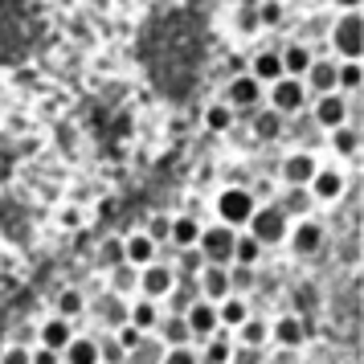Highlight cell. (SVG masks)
<instances>
[{
    "label": "cell",
    "mask_w": 364,
    "mask_h": 364,
    "mask_svg": "<svg viewBox=\"0 0 364 364\" xmlns=\"http://www.w3.org/2000/svg\"><path fill=\"white\" fill-rule=\"evenodd\" d=\"M107 274H111V295H119V299L139 295V266L119 262L115 270H107Z\"/></svg>",
    "instance_id": "obj_31"
},
{
    "label": "cell",
    "mask_w": 364,
    "mask_h": 364,
    "mask_svg": "<svg viewBox=\"0 0 364 364\" xmlns=\"http://www.w3.org/2000/svg\"><path fill=\"white\" fill-rule=\"evenodd\" d=\"M197 356H200V364H230V356H233V331L230 328H217L209 340H200Z\"/></svg>",
    "instance_id": "obj_19"
},
{
    "label": "cell",
    "mask_w": 364,
    "mask_h": 364,
    "mask_svg": "<svg viewBox=\"0 0 364 364\" xmlns=\"http://www.w3.org/2000/svg\"><path fill=\"white\" fill-rule=\"evenodd\" d=\"M250 132L258 144H279L282 135H287V119L274 111V107H258V111H250Z\"/></svg>",
    "instance_id": "obj_13"
},
{
    "label": "cell",
    "mask_w": 364,
    "mask_h": 364,
    "mask_svg": "<svg viewBox=\"0 0 364 364\" xmlns=\"http://www.w3.org/2000/svg\"><path fill=\"white\" fill-rule=\"evenodd\" d=\"M156 258H160V246L148 233H123V262L127 266H148Z\"/></svg>",
    "instance_id": "obj_18"
},
{
    "label": "cell",
    "mask_w": 364,
    "mask_h": 364,
    "mask_svg": "<svg viewBox=\"0 0 364 364\" xmlns=\"http://www.w3.org/2000/svg\"><path fill=\"white\" fill-rule=\"evenodd\" d=\"M95 262H99V270H115V266L123 262V233H111V237L102 242L99 254H95Z\"/></svg>",
    "instance_id": "obj_37"
},
{
    "label": "cell",
    "mask_w": 364,
    "mask_h": 364,
    "mask_svg": "<svg viewBox=\"0 0 364 364\" xmlns=\"http://www.w3.org/2000/svg\"><path fill=\"white\" fill-rule=\"evenodd\" d=\"M86 311V295L78 287H62L58 299H53V315H62V319H78Z\"/></svg>",
    "instance_id": "obj_33"
},
{
    "label": "cell",
    "mask_w": 364,
    "mask_h": 364,
    "mask_svg": "<svg viewBox=\"0 0 364 364\" xmlns=\"http://www.w3.org/2000/svg\"><path fill=\"white\" fill-rule=\"evenodd\" d=\"M311 46L307 41H291V46H282L279 50V62H282V74L287 78H303L307 74V66H311Z\"/></svg>",
    "instance_id": "obj_25"
},
{
    "label": "cell",
    "mask_w": 364,
    "mask_h": 364,
    "mask_svg": "<svg viewBox=\"0 0 364 364\" xmlns=\"http://www.w3.org/2000/svg\"><path fill=\"white\" fill-rule=\"evenodd\" d=\"M184 323H188V331H193V344L209 340V336L221 328V323H217V303H209V299H193L188 311H184Z\"/></svg>",
    "instance_id": "obj_12"
},
{
    "label": "cell",
    "mask_w": 364,
    "mask_h": 364,
    "mask_svg": "<svg viewBox=\"0 0 364 364\" xmlns=\"http://www.w3.org/2000/svg\"><path fill=\"white\" fill-rule=\"evenodd\" d=\"M230 364H266V352H262V348H246V344H237V340H233Z\"/></svg>",
    "instance_id": "obj_41"
},
{
    "label": "cell",
    "mask_w": 364,
    "mask_h": 364,
    "mask_svg": "<svg viewBox=\"0 0 364 364\" xmlns=\"http://www.w3.org/2000/svg\"><path fill=\"white\" fill-rule=\"evenodd\" d=\"M348 99L352 95H340V90H328V95H315L307 102V119H311L319 132H331V127H344L348 123Z\"/></svg>",
    "instance_id": "obj_7"
},
{
    "label": "cell",
    "mask_w": 364,
    "mask_h": 364,
    "mask_svg": "<svg viewBox=\"0 0 364 364\" xmlns=\"http://www.w3.org/2000/svg\"><path fill=\"white\" fill-rule=\"evenodd\" d=\"M0 364H29V348L25 344H9L0 352Z\"/></svg>",
    "instance_id": "obj_44"
},
{
    "label": "cell",
    "mask_w": 364,
    "mask_h": 364,
    "mask_svg": "<svg viewBox=\"0 0 364 364\" xmlns=\"http://www.w3.org/2000/svg\"><path fill=\"white\" fill-rule=\"evenodd\" d=\"M360 82H364L360 58H348V62L336 58V90H340V95H360Z\"/></svg>",
    "instance_id": "obj_30"
},
{
    "label": "cell",
    "mask_w": 364,
    "mask_h": 364,
    "mask_svg": "<svg viewBox=\"0 0 364 364\" xmlns=\"http://www.w3.org/2000/svg\"><path fill=\"white\" fill-rule=\"evenodd\" d=\"M233 340L246 348H266L270 344V319H262V315H250L242 328H233Z\"/></svg>",
    "instance_id": "obj_29"
},
{
    "label": "cell",
    "mask_w": 364,
    "mask_h": 364,
    "mask_svg": "<svg viewBox=\"0 0 364 364\" xmlns=\"http://www.w3.org/2000/svg\"><path fill=\"white\" fill-rule=\"evenodd\" d=\"M156 340L164 348H181V344H193V331H188V323H184V315H160V323H156V331H151Z\"/></svg>",
    "instance_id": "obj_22"
},
{
    "label": "cell",
    "mask_w": 364,
    "mask_h": 364,
    "mask_svg": "<svg viewBox=\"0 0 364 364\" xmlns=\"http://www.w3.org/2000/svg\"><path fill=\"white\" fill-rule=\"evenodd\" d=\"M29 364H62V352H53V348H29Z\"/></svg>",
    "instance_id": "obj_45"
},
{
    "label": "cell",
    "mask_w": 364,
    "mask_h": 364,
    "mask_svg": "<svg viewBox=\"0 0 364 364\" xmlns=\"http://www.w3.org/2000/svg\"><path fill=\"white\" fill-rule=\"evenodd\" d=\"M160 356H164V344L148 331V336H144V344L132 348V352L123 356V364H160Z\"/></svg>",
    "instance_id": "obj_36"
},
{
    "label": "cell",
    "mask_w": 364,
    "mask_h": 364,
    "mask_svg": "<svg viewBox=\"0 0 364 364\" xmlns=\"http://www.w3.org/2000/svg\"><path fill=\"white\" fill-rule=\"evenodd\" d=\"M151 237V242H156V246H160V242H168V217H151L148 221V230H144Z\"/></svg>",
    "instance_id": "obj_46"
},
{
    "label": "cell",
    "mask_w": 364,
    "mask_h": 364,
    "mask_svg": "<svg viewBox=\"0 0 364 364\" xmlns=\"http://www.w3.org/2000/svg\"><path fill=\"white\" fill-rule=\"evenodd\" d=\"M279 209H282L287 217H291V221H299V217H311L315 200H311V193H307V188H282Z\"/></svg>",
    "instance_id": "obj_32"
},
{
    "label": "cell",
    "mask_w": 364,
    "mask_h": 364,
    "mask_svg": "<svg viewBox=\"0 0 364 364\" xmlns=\"http://www.w3.org/2000/svg\"><path fill=\"white\" fill-rule=\"evenodd\" d=\"M262 254H266V246H258L246 230H237V242H233V262H237V266H258V262H262Z\"/></svg>",
    "instance_id": "obj_34"
},
{
    "label": "cell",
    "mask_w": 364,
    "mask_h": 364,
    "mask_svg": "<svg viewBox=\"0 0 364 364\" xmlns=\"http://www.w3.org/2000/svg\"><path fill=\"white\" fill-rule=\"evenodd\" d=\"M197 291H200V299H209V303H221L225 295H233V287H230V266L205 262V266H200V274H197Z\"/></svg>",
    "instance_id": "obj_15"
},
{
    "label": "cell",
    "mask_w": 364,
    "mask_h": 364,
    "mask_svg": "<svg viewBox=\"0 0 364 364\" xmlns=\"http://www.w3.org/2000/svg\"><path fill=\"white\" fill-rule=\"evenodd\" d=\"M200 237V221L193 213H181V217H168V246L176 250H193Z\"/></svg>",
    "instance_id": "obj_21"
},
{
    "label": "cell",
    "mask_w": 364,
    "mask_h": 364,
    "mask_svg": "<svg viewBox=\"0 0 364 364\" xmlns=\"http://www.w3.org/2000/svg\"><path fill=\"white\" fill-rule=\"evenodd\" d=\"M258 209V197L250 193L246 184H225L221 193L213 197V213L221 225H230V230H246L250 213Z\"/></svg>",
    "instance_id": "obj_1"
},
{
    "label": "cell",
    "mask_w": 364,
    "mask_h": 364,
    "mask_svg": "<svg viewBox=\"0 0 364 364\" xmlns=\"http://www.w3.org/2000/svg\"><path fill=\"white\" fill-rule=\"evenodd\" d=\"M200 266H205V254H200L197 246L181 250V270H184V274H200Z\"/></svg>",
    "instance_id": "obj_43"
},
{
    "label": "cell",
    "mask_w": 364,
    "mask_h": 364,
    "mask_svg": "<svg viewBox=\"0 0 364 364\" xmlns=\"http://www.w3.org/2000/svg\"><path fill=\"white\" fill-rule=\"evenodd\" d=\"M328 139H331V151H336L340 160H360V127H352V123L331 127Z\"/></svg>",
    "instance_id": "obj_28"
},
{
    "label": "cell",
    "mask_w": 364,
    "mask_h": 364,
    "mask_svg": "<svg viewBox=\"0 0 364 364\" xmlns=\"http://www.w3.org/2000/svg\"><path fill=\"white\" fill-rule=\"evenodd\" d=\"M111 336H115V344L123 348V356H127L132 348L144 344V336H148V331H139L135 323H119V328H111Z\"/></svg>",
    "instance_id": "obj_39"
},
{
    "label": "cell",
    "mask_w": 364,
    "mask_h": 364,
    "mask_svg": "<svg viewBox=\"0 0 364 364\" xmlns=\"http://www.w3.org/2000/svg\"><path fill=\"white\" fill-rule=\"evenodd\" d=\"M217 4H233V0H217Z\"/></svg>",
    "instance_id": "obj_48"
},
{
    "label": "cell",
    "mask_w": 364,
    "mask_h": 364,
    "mask_svg": "<svg viewBox=\"0 0 364 364\" xmlns=\"http://www.w3.org/2000/svg\"><path fill=\"white\" fill-rule=\"evenodd\" d=\"M307 102H311V95H307L303 78H287V74H282L279 82L266 86V107H274L282 119L303 115V111H307Z\"/></svg>",
    "instance_id": "obj_4"
},
{
    "label": "cell",
    "mask_w": 364,
    "mask_h": 364,
    "mask_svg": "<svg viewBox=\"0 0 364 364\" xmlns=\"http://www.w3.org/2000/svg\"><path fill=\"white\" fill-rule=\"evenodd\" d=\"M250 78H258L262 86L270 82H279L282 78V62H279V50H258L254 58H250V66H246Z\"/></svg>",
    "instance_id": "obj_26"
},
{
    "label": "cell",
    "mask_w": 364,
    "mask_h": 364,
    "mask_svg": "<svg viewBox=\"0 0 364 364\" xmlns=\"http://www.w3.org/2000/svg\"><path fill=\"white\" fill-rule=\"evenodd\" d=\"M221 102L230 107L233 115H250V111H258L266 102V86L258 78H250L246 70H237L230 82H225V90H221Z\"/></svg>",
    "instance_id": "obj_3"
},
{
    "label": "cell",
    "mask_w": 364,
    "mask_h": 364,
    "mask_svg": "<svg viewBox=\"0 0 364 364\" xmlns=\"http://www.w3.org/2000/svg\"><path fill=\"white\" fill-rule=\"evenodd\" d=\"M331 50L340 62L348 58H360L364 50V21H360V9H352V13H340L336 25H331Z\"/></svg>",
    "instance_id": "obj_5"
},
{
    "label": "cell",
    "mask_w": 364,
    "mask_h": 364,
    "mask_svg": "<svg viewBox=\"0 0 364 364\" xmlns=\"http://www.w3.org/2000/svg\"><path fill=\"white\" fill-rule=\"evenodd\" d=\"M74 340V319H62V315H50L41 328H37V344L41 348H53V352H62V348Z\"/></svg>",
    "instance_id": "obj_20"
},
{
    "label": "cell",
    "mask_w": 364,
    "mask_h": 364,
    "mask_svg": "<svg viewBox=\"0 0 364 364\" xmlns=\"http://www.w3.org/2000/svg\"><path fill=\"white\" fill-rule=\"evenodd\" d=\"M287 230H291V217L282 213L279 205H258L246 221V233L258 246H279V242H287Z\"/></svg>",
    "instance_id": "obj_2"
},
{
    "label": "cell",
    "mask_w": 364,
    "mask_h": 364,
    "mask_svg": "<svg viewBox=\"0 0 364 364\" xmlns=\"http://www.w3.org/2000/svg\"><path fill=\"white\" fill-rule=\"evenodd\" d=\"M303 86H307L311 99L336 90V62H331V58H311V66H307V74H303Z\"/></svg>",
    "instance_id": "obj_17"
},
{
    "label": "cell",
    "mask_w": 364,
    "mask_h": 364,
    "mask_svg": "<svg viewBox=\"0 0 364 364\" xmlns=\"http://www.w3.org/2000/svg\"><path fill=\"white\" fill-rule=\"evenodd\" d=\"M315 168H319V160H315L307 148H295V151H287L282 156V164H279V181L282 188H307V181L315 176Z\"/></svg>",
    "instance_id": "obj_9"
},
{
    "label": "cell",
    "mask_w": 364,
    "mask_h": 364,
    "mask_svg": "<svg viewBox=\"0 0 364 364\" xmlns=\"http://www.w3.org/2000/svg\"><path fill=\"white\" fill-rule=\"evenodd\" d=\"M344 188H348L344 172H340V168H328V164H319L315 176L307 181V193H311L315 205H336V200L344 197Z\"/></svg>",
    "instance_id": "obj_10"
},
{
    "label": "cell",
    "mask_w": 364,
    "mask_h": 364,
    "mask_svg": "<svg viewBox=\"0 0 364 364\" xmlns=\"http://www.w3.org/2000/svg\"><path fill=\"white\" fill-rule=\"evenodd\" d=\"M270 344L287 348V352H299V348L307 344V323L299 319V315H279L274 323H270Z\"/></svg>",
    "instance_id": "obj_14"
},
{
    "label": "cell",
    "mask_w": 364,
    "mask_h": 364,
    "mask_svg": "<svg viewBox=\"0 0 364 364\" xmlns=\"http://www.w3.org/2000/svg\"><path fill=\"white\" fill-rule=\"evenodd\" d=\"M254 21H258V29H279L287 21V4L282 0H258L254 4Z\"/></svg>",
    "instance_id": "obj_35"
},
{
    "label": "cell",
    "mask_w": 364,
    "mask_h": 364,
    "mask_svg": "<svg viewBox=\"0 0 364 364\" xmlns=\"http://www.w3.org/2000/svg\"><path fill=\"white\" fill-rule=\"evenodd\" d=\"M323 242H328V233H323V225L315 217H299V221H291V230H287V246H291L295 258H315L323 250Z\"/></svg>",
    "instance_id": "obj_8"
},
{
    "label": "cell",
    "mask_w": 364,
    "mask_h": 364,
    "mask_svg": "<svg viewBox=\"0 0 364 364\" xmlns=\"http://www.w3.org/2000/svg\"><path fill=\"white\" fill-rule=\"evenodd\" d=\"M282 4H291V0H282Z\"/></svg>",
    "instance_id": "obj_49"
},
{
    "label": "cell",
    "mask_w": 364,
    "mask_h": 364,
    "mask_svg": "<svg viewBox=\"0 0 364 364\" xmlns=\"http://www.w3.org/2000/svg\"><path fill=\"white\" fill-rule=\"evenodd\" d=\"M99 356L102 364H123V348L115 344V336H99Z\"/></svg>",
    "instance_id": "obj_42"
},
{
    "label": "cell",
    "mask_w": 364,
    "mask_h": 364,
    "mask_svg": "<svg viewBox=\"0 0 364 364\" xmlns=\"http://www.w3.org/2000/svg\"><path fill=\"white\" fill-rule=\"evenodd\" d=\"M172 287H176V266H164L160 258L139 266V295L144 299H164Z\"/></svg>",
    "instance_id": "obj_11"
},
{
    "label": "cell",
    "mask_w": 364,
    "mask_h": 364,
    "mask_svg": "<svg viewBox=\"0 0 364 364\" xmlns=\"http://www.w3.org/2000/svg\"><path fill=\"white\" fill-rule=\"evenodd\" d=\"M233 242H237V230H230V225L213 221V225H200L197 250L205 254V262H213V266H230V262H233Z\"/></svg>",
    "instance_id": "obj_6"
},
{
    "label": "cell",
    "mask_w": 364,
    "mask_h": 364,
    "mask_svg": "<svg viewBox=\"0 0 364 364\" xmlns=\"http://www.w3.org/2000/svg\"><path fill=\"white\" fill-rule=\"evenodd\" d=\"M200 123H205V132H209V135H230L233 123H237V115H233V111H230L221 99H213V102H205Z\"/></svg>",
    "instance_id": "obj_27"
},
{
    "label": "cell",
    "mask_w": 364,
    "mask_h": 364,
    "mask_svg": "<svg viewBox=\"0 0 364 364\" xmlns=\"http://www.w3.org/2000/svg\"><path fill=\"white\" fill-rule=\"evenodd\" d=\"M62 364H102L99 336H78V331H74V340L62 348Z\"/></svg>",
    "instance_id": "obj_24"
},
{
    "label": "cell",
    "mask_w": 364,
    "mask_h": 364,
    "mask_svg": "<svg viewBox=\"0 0 364 364\" xmlns=\"http://www.w3.org/2000/svg\"><path fill=\"white\" fill-rule=\"evenodd\" d=\"M160 364H200L197 356V344H181V348H164Z\"/></svg>",
    "instance_id": "obj_40"
},
{
    "label": "cell",
    "mask_w": 364,
    "mask_h": 364,
    "mask_svg": "<svg viewBox=\"0 0 364 364\" xmlns=\"http://www.w3.org/2000/svg\"><path fill=\"white\" fill-rule=\"evenodd\" d=\"M250 315H254V307H250V295H225L221 303H217V323L221 328H242Z\"/></svg>",
    "instance_id": "obj_23"
},
{
    "label": "cell",
    "mask_w": 364,
    "mask_h": 364,
    "mask_svg": "<svg viewBox=\"0 0 364 364\" xmlns=\"http://www.w3.org/2000/svg\"><path fill=\"white\" fill-rule=\"evenodd\" d=\"M160 315H164L160 299H144V295H132V299H127V323H135L139 331H156Z\"/></svg>",
    "instance_id": "obj_16"
},
{
    "label": "cell",
    "mask_w": 364,
    "mask_h": 364,
    "mask_svg": "<svg viewBox=\"0 0 364 364\" xmlns=\"http://www.w3.org/2000/svg\"><path fill=\"white\" fill-rule=\"evenodd\" d=\"M254 282H258V266L230 262V287H233V295H250V291H254Z\"/></svg>",
    "instance_id": "obj_38"
},
{
    "label": "cell",
    "mask_w": 364,
    "mask_h": 364,
    "mask_svg": "<svg viewBox=\"0 0 364 364\" xmlns=\"http://www.w3.org/2000/svg\"><path fill=\"white\" fill-rule=\"evenodd\" d=\"M331 4H336L340 13H352V9H360V0H331Z\"/></svg>",
    "instance_id": "obj_47"
}]
</instances>
